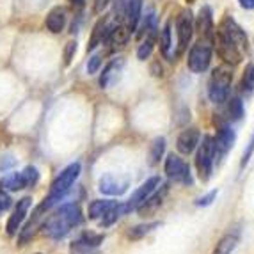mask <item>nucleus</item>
<instances>
[{
  "label": "nucleus",
  "mask_w": 254,
  "mask_h": 254,
  "mask_svg": "<svg viewBox=\"0 0 254 254\" xmlns=\"http://www.w3.org/2000/svg\"><path fill=\"white\" fill-rule=\"evenodd\" d=\"M212 41L220 61L228 66H238L244 61V55L249 52V39L246 30L229 14H224V18L220 20Z\"/></svg>",
  "instance_id": "f257e3e1"
},
{
  "label": "nucleus",
  "mask_w": 254,
  "mask_h": 254,
  "mask_svg": "<svg viewBox=\"0 0 254 254\" xmlns=\"http://www.w3.org/2000/svg\"><path fill=\"white\" fill-rule=\"evenodd\" d=\"M82 224V212L80 206L75 203H68L59 206L55 212H52L47 217L43 229H45V235L54 240H61L68 233H71L76 226Z\"/></svg>",
  "instance_id": "f03ea898"
},
{
  "label": "nucleus",
  "mask_w": 254,
  "mask_h": 254,
  "mask_svg": "<svg viewBox=\"0 0 254 254\" xmlns=\"http://www.w3.org/2000/svg\"><path fill=\"white\" fill-rule=\"evenodd\" d=\"M80 171H82V165L78 164V162L69 164L66 169H63V173L54 180V183H52V187H50V192H48V195L45 197L43 203L47 204L48 208H52L54 204L59 203L63 197H66V194L71 190L73 183L80 176Z\"/></svg>",
  "instance_id": "7ed1b4c3"
},
{
  "label": "nucleus",
  "mask_w": 254,
  "mask_h": 254,
  "mask_svg": "<svg viewBox=\"0 0 254 254\" xmlns=\"http://www.w3.org/2000/svg\"><path fill=\"white\" fill-rule=\"evenodd\" d=\"M231 84H233V73L228 68H215L208 80V98L215 105H222L231 94Z\"/></svg>",
  "instance_id": "20e7f679"
},
{
  "label": "nucleus",
  "mask_w": 254,
  "mask_h": 254,
  "mask_svg": "<svg viewBox=\"0 0 254 254\" xmlns=\"http://www.w3.org/2000/svg\"><path fill=\"white\" fill-rule=\"evenodd\" d=\"M215 144H213L212 135H203L199 140V144L195 148V169H197V176L201 182L206 183L212 178L213 174V165H215Z\"/></svg>",
  "instance_id": "39448f33"
},
{
  "label": "nucleus",
  "mask_w": 254,
  "mask_h": 254,
  "mask_svg": "<svg viewBox=\"0 0 254 254\" xmlns=\"http://www.w3.org/2000/svg\"><path fill=\"white\" fill-rule=\"evenodd\" d=\"M212 55H213V41L212 39L199 38L194 43L189 50V57H187V68L190 69L195 75L204 73L210 64H212Z\"/></svg>",
  "instance_id": "423d86ee"
},
{
  "label": "nucleus",
  "mask_w": 254,
  "mask_h": 254,
  "mask_svg": "<svg viewBox=\"0 0 254 254\" xmlns=\"http://www.w3.org/2000/svg\"><path fill=\"white\" fill-rule=\"evenodd\" d=\"M174 30H176V57L183 55L189 50V45L194 36V14L190 9H182L174 21Z\"/></svg>",
  "instance_id": "0eeeda50"
},
{
  "label": "nucleus",
  "mask_w": 254,
  "mask_h": 254,
  "mask_svg": "<svg viewBox=\"0 0 254 254\" xmlns=\"http://www.w3.org/2000/svg\"><path fill=\"white\" fill-rule=\"evenodd\" d=\"M164 173L169 178L171 183H178L183 187H192L194 185V176H192L190 165L187 164L180 155H167L164 164Z\"/></svg>",
  "instance_id": "6e6552de"
},
{
  "label": "nucleus",
  "mask_w": 254,
  "mask_h": 254,
  "mask_svg": "<svg viewBox=\"0 0 254 254\" xmlns=\"http://www.w3.org/2000/svg\"><path fill=\"white\" fill-rule=\"evenodd\" d=\"M39 182V173L34 165H29L20 173L5 174L4 178H0V190L5 192H18L23 190L27 187H34Z\"/></svg>",
  "instance_id": "1a4fd4ad"
},
{
  "label": "nucleus",
  "mask_w": 254,
  "mask_h": 254,
  "mask_svg": "<svg viewBox=\"0 0 254 254\" xmlns=\"http://www.w3.org/2000/svg\"><path fill=\"white\" fill-rule=\"evenodd\" d=\"M235 142H237V131L228 123L226 119L220 118L217 123V133L213 137V144H215V158L222 160L231 149H233Z\"/></svg>",
  "instance_id": "9d476101"
},
{
  "label": "nucleus",
  "mask_w": 254,
  "mask_h": 254,
  "mask_svg": "<svg viewBox=\"0 0 254 254\" xmlns=\"http://www.w3.org/2000/svg\"><path fill=\"white\" fill-rule=\"evenodd\" d=\"M162 183V178L160 176H151V178H148L144 183L140 187H137V190L131 194V197L127 201V203H123L125 206V212L130 213V212H135L137 208L140 206V204L144 203L146 199L149 197V194L151 192H155V189H157L158 185Z\"/></svg>",
  "instance_id": "9b49d317"
},
{
  "label": "nucleus",
  "mask_w": 254,
  "mask_h": 254,
  "mask_svg": "<svg viewBox=\"0 0 254 254\" xmlns=\"http://www.w3.org/2000/svg\"><path fill=\"white\" fill-rule=\"evenodd\" d=\"M30 206H32V199H30L29 195H27V197H21V199L16 203L13 213L9 215L7 224H5V231H7L9 237H14V235L20 231L21 224H23V220H25L27 213H29V210H30Z\"/></svg>",
  "instance_id": "f8f14e48"
},
{
  "label": "nucleus",
  "mask_w": 254,
  "mask_h": 254,
  "mask_svg": "<svg viewBox=\"0 0 254 254\" xmlns=\"http://www.w3.org/2000/svg\"><path fill=\"white\" fill-rule=\"evenodd\" d=\"M167 194H169V183L162 182L160 185L155 189V192H151V194H149L148 199H146L144 203L137 208V212H139L142 217H151L153 213L157 212L158 208L164 204V199L167 197Z\"/></svg>",
  "instance_id": "ddd939ff"
},
{
  "label": "nucleus",
  "mask_w": 254,
  "mask_h": 254,
  "mask_svg": "<svg viewBox=\"0 0 254 254\" xmlns=\"http://www.w3.org/2000/svg\"><path fill=\"white\" fill-rule=\"evenodd\" d=\"M194 30L199 34V38L213 39L215 21H213V11L210 5H203L199 9V13H197V16L194 20Z\"/></svg>",
  "instance_id": "4468645a"
},
{
  "label": "nucleus",
  "mask_w": 254,
  "mask_h": 254,
  "mask_svg": "<svg viewBox=\"0 0 254 254\" xmlns=\"http://www.w3.org/2000/svg\"><path fill=\"white\" fill-rule=\"evenodd\" d=\"M128 187H130V180L119 178L114 174H105L98 182V190L105 195H121L128 190Z\"/></svg>",
  "instance_id": "2eb2a0df"
},
{
  "label": "nucleus",
  "mask_w": 254,
  "mask_h": 254,
  "mask_svg": "<svg viewBox=\"0 0 254 254\" xmlns=\"http://www.w3.org/2000/svg\"><path fill=\"white\" fill-rule=\"evenodd\" d=\"M201 140V131L199 128L189 127L182 131L176 139V149H178L180 155H192L197 148Z\"/></svg>",
  "instance_id": "dca6fc26"
},
{
  "label": "nucleus",
  "mask_w": 254,
  "mask_h": 254,
  "mask_svg": "<svg viewBox=\"0 0 254 254\" xmlns=\"http://www.w3.org/2000/svg\"><path fill=\"white\" fill-rule=\"evenodd\" d=\"M123 68H125V59L118 57V59H112L105 68H103L102 75H100V85L102 89H109L114 84H118L121 75H123Z\"/></svg>",
  "instance_id": "f3484780"
},
{
  "label": "nucleus",
  "mask_w": 254,
  "mask_h": 254,
  "mask_svg": "<svg viewBox=\"0 0 254 254\" xmlns=\"http://www.w3.org/2000/svg\"><path fill=\"white\" fill-rule=\"evenodd\" d=\"M103 238H105L103 235L98 233L80 235V238L71 244V254H93L98 247L102 246Z\"/></svg>",
  "instance_id": "a211bd4d"
},
{
  "label": "nucleus",
  "mask_w": 254,
  "mask_h": 254,
  "mask_svg": "<svg viewBox=\"0 0 254 254\" xmlns=\"http://www.w3.org/2000/svg\"><path fill=\"white\" fill-rule=\"evenodd\" d=\"M112 27L114 25H112L110 16H103L102 20H98V23L93 29V34H91L89 45H87V52H94L100 45H103L107 41V38H109Z\"/></svg>",
  "instance_id": "6ab92c4d"
},
{
  "label": "nucleus",
  "mask_w": 254,
  "mask_h": 254,
  "mask_svg": "<svg viewBox=\"0 0 254 254\" xmlns=\"http://www.w3.org/2000/svg\"><path fill=\"white\" fill-rule=\"evenodd\" d=\"M160 52L165 59L173 63L176 61V47H174V39H173V20H167L165 25L160 30Z\"/></svg>",
  "instance_id": "aec40b11"
},
{
  "label": "nucleus",
  "mask_w": 254,
  "mask_h": 254,
  "mask_svg": "<svg viewBox=\"0 0 254 254\" xmlns=\"http://www.w3.org/2000/svg\"><path fill=\"white\" fill-rule=\"evenodd\" d=\"M226 110H224V118L228 123H237L242 121L244 116H246V107H244V100H242L240 94H229L228 100H226Z\"/></svg>",
  "instance_id": "412c9836"
},
{
  "label": "nucleus",
  "mask_w": 254,
  "mask_h": 254,
  "mask_svg": "<svg viewBox=\"0 0 254 254\" xmlns=\"http://www.w3.org/2000/svg\"><path fill=\"white\" fill-rule=\"evenodd\" d=\"M50 210V208L47 206L45 203H41L38 208L34 210V213H32V219L29 220V224L25 226V229L20 233V246H25L27 242L30 240V238L34 237V233H36V229L39 228V224H41V220H43V217L47 215V212Z\"/></svg>",
  "instance_id": "4be33fe9"
},
{
  "label": "nucleus",
  "mask_w": 254,
  "mask_h": 254,
  "mask_svg": "<svg viewBox=\"0 0 254 254\" xmlns=\"http://www.w3.org/2000/svg\"><path fill=\"white\" fill-rule=\"evenodd\" d=\"M130 34L131 32L128 30L127 25H123V23L112 27L109 38H107V41H105L107 45H109V52H118L119 48H123L128 43V39H130Z\"/></svg>",
  "instance_id": "5701e85b"
},
{
  "label": "nucleus",
  "mask_w": 254,
  "mask_h": 254,
  "mask_svg": "<svg viewBox=\"0 0 254 254\" xmlns=\"http://www.w3.org/2000/svg\"><path fill=\"white\" fill-rule=\"evenodd\" d=\"M142 5L144 0H127V9H125V21L130 32H135L139 27V20L142 16Z\"/></svg>",
  "instance_id": "b1692460"
},
{
  "label": "nucleus",
  "mask_w": 254,
  "mask_h": 254,
  "mask_svg": "<svg viewBox=\"0 0 254 254\" xmlns=\"http://www.w3.org/2000/svg\"><path fill=\"white\" fill-rule=\"evenodd\" d=\"M238 242H240V231L238 229H231V231H228L226 235L220 237V240L217 242L212 254H231L237 249Z\"/></svg>",
  "instance_id": "393cba45"
},
{
  "label": "nucleus",
  "mask_w": 254,
  "mask_h": 254,
  "mask_svg": "<svg viewBox=\"0 0 254 254\" xmlns=\"http://www.w3.org/2000/svg\"><path fill=\"white\" fill-rule=\"evenodd\" d=\"M66 20H68V14H66V9L57 5L47 14V29L50 30L52 34H59L61 30H64L66 25Z\"/></svg>",
  "instance_id": "a878e982"
},
{
  "label": "nucleus",
  "mask_w": 254,
  "mask_h": 254,
  "mask_svg": "<svg viewBox=\"0 0 254 254\" xmlns=\"http://www.w3.org/2000/svg\"><path fill=\"white\" fill-rule=\"evenodd\" d=\"M157 30H158V23H157V14L153 9H148V13L144 14V20H142V25H140L137 36L139 38H157Z\"/></svg>",
  "instance_id": "bb28decb"
},
{
  "label": "nucleus",
  "mask_w": 254,
  "mask_h": 254,
  "mask_svg": "<svg viewBox=\"0 0 254 254\" xmlns=\"http://www.w3.org/2000/svg\"><path fill=\"white\" fill-rule=\"evenodd\" d=\"M118 204V201H112V199H96L93 201V203L89 204V210H87V213H89V219L93 220H100L102 217H105L107 213L112 210V208Z\"/></svg>",
  "instance_id": "cd10ccee"
},
{
  "label": "nucleus",
  "mask_w": 254,
  "mask_h": 254,
  "mask_svg": "<svg viewBox=\"0 0 254 254\" xmlns=\"http://www.w3.org/2000/svg\"><path fill=\"white\" fill-rule=\"evenodd\" d=\"M238 93H240V96H246V98H249L254 94V63L247 64L244 73H242Z\"/></svg>",
  "instance_id": "c85d7f7f"
},
{
  "label": "nucleus",
  "mask_w": 254,
  "mask_h": 254,
  "mask_svg": "<svg viewBox=\"0 0 254 254\" xmlns=\"http://www.w3.org/2000/svg\"><path fill=\"white\" fill-rule=\"evenodd\" d=\"M165 153V139L164 137H157V139L151 140L149 144V164L157 165L160 162V158L164 157Z\"/></svg>",
  "instance_id": "c756f323"
},
{
  "label": "nucleus",
  "mask_w": 254,
  "mask_h": 254,
  "mask_svg": "<svg viewBox=\"0 0 254 254\" xmlns=\"http://www.w3.org/2000/svg\"><path fill=\"white\" fill-rule=\"evenodd\" d=\"M158 226H160V222H148V224L133 226V228L128 231V237H130L131 240H139V238L146 237V235H149L151 231H155Z\"/></svg>",
  "instance_id": "7c9ffc66"
},
{
  "label": "nucleus",
  "mask_w": 254,
  "mask_h": 254,
  "mask_svg": "<svg viewBox=\"0 0 254 254\" xmlns=\"http://www.w3.org/2000/svg\"><path fill=\"white\" fill-rule=\"evenodd\" d=\"M153 48H155V39L153 38H146L144 41L140 43L139 48H137V59L139 61H146L151 57Z\"/></svg>",
  "instance_id": "2f4dec72"
},
{
  "label": "nucleus",
  "mask_w": 254,
  "mask_h": 254,
  "mask_svg": "<svg viewBox=\"0 0 254 254\" xmlns=\"http://www.w3.org/2000/svg\"><path fill=\"white\" fill-rule=\"evenodd\" d=\"M217 195H219V190H217V189H213V190H210V192H208V194H204V195H201V197H197L194 204H195V206H197V208L212 206L213 201L217 199Z\"/></svg>",
  "instance_id": "473e14b6"
},
{
  "label": "nucleus",
  "mask_w": 254,
  "mask_h": 254,
  "mask_svg": "<svg viewBox=\"0 0 254 254\" xmlns=\"http://www.w3.org/2000/svg\"><path fill=\"white\" fill-rule=\"evenodd\" d=\"M253 155H254V133H253V137H251L247 148L244 149V155H242V160H240V169H244V167L249 164L251 158H253Z\"/></svg>",
  "instance_id": "72a5a7b5"
},
{
  "label": "nucleus",
  "mask_w": 254,
  "mask_h": 254,
  "mask_svg": "<svg viewBox=\"0 0 254 254\" xmlns=\"http://www.w3.org/2000/svg\"><path fill=\"white\" fill-rule=\"evenodd\" d=\"M100 66H102V54H93L87 61V73L94 75V73H98Z\"/></svg>",
  "instance_id": "f704fd0d"
},
{
  "label": "nucleus",
  "mask_w": 254,
  "mask_h": 254,
  "mask_svg": "<svg viewBox=\"0 0 254 254\" xmlns=\"http://www.w3.org/2000/svg\"><path fill=\"white\" fill-rule=\"evenodd\" d=\"M76 54V41H69L66 43L64 47V64H69L73 59V55Z\"/></svg>",
  "instance_id": "c9c22d12"
},
{
  "label": "nucleus",
  "mask_w": 254,
  "mask_h": 254,
  "mask_svg": "<svg viewBox=\"0 0 254 254\" xmlns=\"http://www.w3.org/2000/svg\"><path fill=\"white\" fill-rule=\"evenodd\" d=\"M109 2L110 0H94V11H96V13H102L103 9L109 5Z\"/></svg>",
  "instance_id": "e433bc0d"
},
{
  "label": "nucleus",
  "mask_w": 254,
  "mask_h": 254,
  "mask_svg": "<svg viewBox=\"0 0 254 254\" xmlns=\"http://www.w3.org/2000/svg\"><path fill=\"white\" fill-rule=\"evenodd\" d=\"M238 4H240L242 9H246V11H253L254 9V0H238Z\"/></svg>",
  "instance_id": "4c0bfd02"
},
{
  "label": "nucleus",
  "mask_w": 254,
  "mask_h": 254,
  "mask_svg": "<svg viewBox=\"0 0 254 254\" xmlns=\"http://www.w3.org/2000/svg\"><path fill=\"white\" fill-rule=\"evenodd\" d=\"M69 2H71V5L75 9H84L85 7V2H87V0H69Z\"/></svg>",
  "instance_id": "58836bf2"
},
{
  "label": "nucleus",
  "mask_w": 254,
  "mask_h": 254,
  "mask_svg": "<svg viewBox=\"0 0 254 254\" xmlns=\"http://www.w3.org/2000/svg\"><path fill=\"white\" fill-rule=\"evenodd\" d=\"M185 2H187V4H194L195 0H185Z\"/></svg>",
  "instance_id": "ea45409f"
}]
</instances>
